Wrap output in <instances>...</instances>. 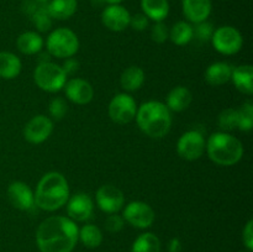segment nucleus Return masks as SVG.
Returning a JSON list of instances; mask_svg holds the SVG:
<instances>
[{"label": "nucleus", "mask_w": 253, "mask_h": 252, "mask_svg": "<svg viewBox=\"0 0 253 252\" xmlns=\"http://www.w3.org/2000/svg\"><path fill=\"white\" fill-rule=\"evenodd\" d=\"M79 229L66 216H51L40 224L36 242L41 252H72L78 241Z\"/></svg>", "instance_id": "1"}, {"label": "nucleus", "mask_w": 253, "mask_h": 252, "mask_svg": "<svg viewBox=\"0 0 253 252\" xmlns=\"http://www.w3.org/2000/svg\"><path fill=\"white\" fill-rule=\"evenodd\" d=\"M69 199V185L64 175L58 172H48L41 178L35 193V204L46 211H54L67 204Z\"/></svg>", "instance_id": "2"}, {"label": "nucleus", "mask_w": 253, "mask_h": 252, "mask_svg": "<svg viewBox=\"0 0 253 252\" xmlns=\"http://www.w3.org/2000/svg\"><path fill=\"white\" fill-rule=\"evenodd\" d=\"M136 121L143 133L152 138L165 137L170 130V110L163 103L151 100L143 103L136 113Z\"/></svg>", "instance_id": "3"}, {"label": "nucleus", "mask_w": 253, "mask_h": 252, "mask_svg": "<svg viewBox=\"0 0 253 252\" xmlns=\"http://www.w3.org/2000/svg\"><path fill=\"white\" fill-rule=\"evenodd\" d=\"M209 158L219 166H234L244 156V146L241 141L229 132L212 133L207 143Z\"/></svg>", "instance_id": "4"}, {"label": "nucleus", "mask_w": 253, "mask_h": 252, "mask_svg": "<svg viewBox=\"0 0 253 252\" xmlns=\"http://www.w3.org/2000/svg\"><path fill=\"white\" fill-rule=\"evenodd\" d=\"M49 56L57 58H69L78 52L79 40L76 32L67 27H59L52 31L46 41Z\"/></svg>", "instance_id": "5"}, {"label": "nucleus", "mask_w": 253, "mask_h": 252, "mask_svg": "<svg viewBox=\"0 0 253 252\" xmlns=\"http://www.w3.org/2000/svg\"><path fill=\"white\" fill-rule=\"evenodd\" d=\"M35 83L42 90L56 93L61 90L67 82V76L61 66L52 62H43L36 67L34 73Z\"/></svg>", "instance_id": "6"}, {"label": "nucleus", "mask_w": 253, "mask_h": 252, "mask_svg": "<svg viewBox=\"0 0 253 252\" xmlns=\"http://www.w3.org/2000/svg\"><path fill=\"white\" fill-rule=\"evenodd\" d=\"M211 42L214 48L222 54H235L241 49L244 39L237 29L232 26H221L214 30Z\"/></svg>", "instance_id": "7"}, {"label": "nucleus", "mask_w": 253, "mask_h": 252, "mask_svg": "<svg viewBox=\"0 0 253 252\" xmlns=\"http://www.w3.org/2000/svg\"><path fill=\"white\" fill-rule=\"evenodd\" d=\"M137 105L135 99L126 93H120L109 104V116L116 124H128L135 119Z\"/></svg>", "instance_id": "8"}, {"label": "nucleus", "mask_w": 253, "mask_h": 252, "mask_svg": "<svg viewBox=\"0 0 253 252\" xmlns=\"http://www.w3.org/2000/svg\"><path fill=\"white\" fill-rule=\"evenodd\" d=\"M207 148V142L202 132L190 130L183 133L177 143V152L187 161H195L200 158Z\"/></svg>", "instance_id": "9"}, {"label": "nucleus", "mask_w": 253, "mask_h": 252, "mask_svg": "<svg viewBox=\"0 0 253 252\" xmlns=\"http://www.w3.org/2000/svg\"><path fill=\"white\" fill-rule=\"evenodd\" d=\"M124 220L138 229H147L155 221V211L143 202H131L124 209Z\"/></svg>", "instance_id": "10"}, {"label": "nucleus", "mask_w": 253, "mask_h": 252, "mask_svg": "<svg viewBox=\"0 0 253 252\" xmlns=\"http://www.w3.org/2000/svg\"><path fill=\"white\" fill-rule=\"evenodd\" d=\"M53 131V123L44 115H37L32 118L24 127V137L27 142L39 145L44 142Z\"/></svg>", "instance_id": "11"}, {"label": "nucleus", "mask_w": 253, "mask_h": 252, "mask_svg": "<svg viewBox=\"0 0 253 252\" xmlns=\"http://www.w3.org/2000/svg\"><path fill=\"white\" fill-rule=\"evenodd\" d=\"M95 199L98 207L108 214H116L125 202L123 192L111 184L101 185L96 192Z\"/></svg>", "instance_id": "12"}, {"label": "nucleus", "mask_w": 253, "mask_h": 252, "mask_svg": "<svg viewBox=\"0 0 253 252\" xmlns=\"http://www.w3.org/2000/svg\"><path fill=\"white\" fill-rule=\"evenodd\" d=\"M131 15L127 9L120 4L109 5L101 12V22L110 31L120 32L130 26Z\"/></svg>", "instance_id": "13"}, {"label": "nucleus", "mask_w": 253, "mask_h": 252, "mask_svg": "<svg viewBox=\"0 0 253 252\" xmlns=\"http://www.w3.org/2000/svg\"><path fill=\"white\" fill-rule=\"evenodd\" d=\"M94 204L85 193H77L67 202V212L73 221H85L93 214Z\"/></svg>", "instance_id": "14"}, {"label": "nucleus", "mask_w": 253, "mask_h": 252, "mask_svg": "<svg viewBox=\"0 0 253 252\" xmlns=\"http://www.w3.org/2000/svg\"><path fill=\"white\" fill-rule=\"evenodd\" d=\"M66 95L72 103L85 105L90 103L94 96V89L90 83L81 78H73L64 84Z\"/></svg>", "instance_id": "15"}, {"label": "nucleus", "mask_w": 253, "mask_h": 252, "mask_svg": "<svg viewBox=\"0 0 253 252\" xmlns=\"http://www.w3.org/2000/svg\"><path fill=\"white\" fill-rule=\"evenodd\" d=\"M7 198L19 210H31L35 207V194L24 182H12L7 188Z\"/></svg>", "instance_id": "16"}, {"label": "nucleus", "mask_w": 253, "mask_h": 252, "mask_svg": "<svg viewBox=\"0 0 253 252\" xmlns=\"http://www.w3.org/2000/svg\"><path fill=\"white\" fill-rule=\"evenodd\" d=\"M183 14L193 24L207 21L211 12V0H182Z\"/></svg>", "instance_id": "17"}, {"label": "nucleus", "mask_w": 253, "mask_h": 252, "mask_svg": "<svg viewBox=\"0 0 253 252\" xmlns=\"http://www.w3.org/2000/svg\"><path fill=\"white\" fill-rule=\"evenodd\" d=\"M232 67L226 62H215L208 67L205 72V81L212 86H219L231 81Z\"/></svg>", "instance_id": "18"}, {"label": "nucleus", "mask_w": 253, "mask_h": 252, "mask_svg": "<svg viewBox=\"0 0 253 252\" xmlns=\"http://www.w3.org/2000/svg\"><path fill=\"white\" fill-rule=\"evenodd\" d=\"M231 81L237 90L246 95L253 94V68L250 64H242L232 69Z\"/></svg>", "instance_id": "19"}, {"label": "nucleus", "mask_w": 253, "mask_h": 252, "mask_svg": "<svg viewBox=\"0 0 253 252\" xmlns=\"http://www.w3.org/2000/svg\"><path fill=\"white\" fill-rule=\"evenodd\" d=\"M193 100V95L188 88L183 85H178L173 88L167 95V108L170 111H179L185 110L190 105Z\"/></svg>", "instance_id": "20"}, {"label": "nucleus", "mask_w": 253, "mask_h": 252, "mask_svg": "<svg viewBox=\"0 0 253 252\" xmlns=\"http://www.w3.org/2000/svg\"><path fill=\"white\" fill-rule=\"evenodd\" d=\"M46 6L52 19L67 20L76 14L78 2L77 0H49Z\"/></svg>", "instance_id": "21"}, {"label": "nucleus", "mask_w": 253, "mask_h": 252, "mask_svg": "<svg viewBox=\"0 0 253 252\" xmlns=\"http://www.w3.org/2000/svg\"><path fill=\"white\" fill-rule=\"evenodd\" d=\"M141 9L142 14L156 22L163 21L169 14L168 0H141Z\"/></svg>", "instance_id": "22"}, {"label": "nucleus", "mask_w": 253, "mask_h": 252, "mask_svg": "<svg viewBox=\"0 0 253 252\" xmlns=\"http://www.w3.org/2000/svg\"><path fill=\"white\" fill-rule=\"evenodd\" d=\"M21 72V61L11 52H0V78L14 79Z\"/></svg>", "instance_id": "23"}, {"label": "nucleus", "mask_w": 253, "mask_h": 252, "mask_svg": "<svg viewBox=\"0 0 253 252\" xmlns=\"http://www.w3.org/2000/svg\"><path fill=\"white\" fill-rule=\"evenodd\" d=\"M16 47L24 54H36L43 47V39L37 32L26 31L17 37Z\"/></svg>", "instance_id": "24"}, {"label": "nucleus", "mask_w": 253, "mask_h": 252, "mask_svg": "<svg viewBox=\"0 0 253 252\" xmlns=\"http://www.w3.org/2000/svg\"><path fill=\"white\" fill-rule=\"evenodd\" d=\"M145 82V72L137 66H131L123 72L120 78L121 86L127 91H135L142 86Z\"/></svg>", "instance_id": "25"}, {"label": "nucleus", "mask_w": 253, "mask_h": 252, "mask_svg": "<svg viewBox=\"0 0 253 252\" xmlns=\"http://www.w3.org/2000/svg\"><path fill=\"white\" fill-rule=\"evenodd\" d=\"M169 40L177 46H185L193 40V26L189 22L178 21L169 30Z\"/></svg>", "instance_id": "26"}, {"label": "nucleus", "mask_w": 253, "mask_h": 252, "mask_svg": "<svg viewBox=\"0 0 253 252\" xmlns=\"http://www.w3.org/2000/svg\"><path fill=\"white\" fill-rule=\"evenodd\" d=\"M160 239L152 232L140 235L132 245V252H160Z\"/></svg>", "instance_id": "27"}, {"label": "nucleus", "mask_w": 253, "mask_h": 252, "mask_svg": "<svg viewBox=\"0 0 253 252\" xmlns=\"http://www.w3.org/2000/svg\"><path fill=\"white\" fill-rule=\"evenodd\" d=\"M78 239L83 242L84 246L89 247V249H95L103 241V234H101L100 229L95 225H84L81 230H79Z\"/></svg>", "instance_id": "28"}, {"label": "nucleus", "mask_w": 253, "mask_h": 252, "mask_svg": "<svg viewBox=\"0 0 253 252\" xmlns=\"http://www.w3.org/2000/svg\"><path fill=\"white\" fill-rule=\"evenodd\" d=\"M217 123H219L220 128L224 132L236 130V128H239V113H237L236 109H225L220 113Z\"/></svg>", "instance_id": "29"}, {"label": "nucleus", "mask_w": 253, "mask_h": 252, "mask_svg": "<svg viewBox=\"0 0 253 252\" xmlns=\"http://www.w3.org/2000/svg\"><path fill=\"white\" fill-rule=\"evenodd\" d=\"M31 20L36 29L41 32H47L52 27V17L47 11L46 4H41L39 9L31 15Z\"/></svg>", "instance_id": "30"}, {"label": "nucleus", "mask_w": 253, "mask_h": 252, "mask_svg": "<svg viewBox=\"0 0 253 252\" xmlns=\"http://www.w3.org/2000/svg\"><path fill=\"white\" fill-rule=\"evenodd\" d=\"M239 113V130L250 131L253 127V104L246 101L237 110Z\"/></svg>", "instance_id": "31"}, {"label": "nucleus", "mask_w": 253, "mask_h": 252, "mask_svg": "<svg viewBox=\"0 0 253 252\" xmlns=\"http://www.w3.org/2000/svg\"><path fill=\"white\" fill-rule=\"evenodd\" d=\"M212 34H214V27L208 21L195 24V27L193 29V37L199 40L200 42H207L211 40Z\"/></svg>", "instance_id": "32"}, {"label": "nucleus", "mask_w": 253, "mask_h": 252, "mask_svg": "<svg viewBox=\"0 0 253 252\" xmlns=\"http://www.w3.org/2000/svg\"><path fill=\"white\" fill-rule=\"evenodd\" d=\"M49 114L54 120H61L64 118L68 110V105H67L66 100L62 98H53L49 103Z\"/></svg>", "instance_id": "33"}, {"label": "nucleus", "mask_w": 253, "mask_h": 252, "mask_svg": "<svg viewBox=\"0 0 253 252\" xmlns=\"http://www.w3.org/2000/svg\"><path fill=\"white\" fill-rule=\"evenodd\" d=\"M151 37L157 43H163L169 39V30L163 21L156 22L151 29Z\"/></svg>", "instance_id": "34"}, {"label": "nucleus", "mask_w": 253, "mask_h": 252, "mask_svg": "<svg viewBox=\"0 0 253 252\" xmlns=\"http://www.w3.org/2000/svg\"><path fill=\"white\" fill-rule=\"evenodd\" d=\"M105 227L109 232H119L124 227V219L116 214H111L106 217Z\"/></svg>", "instance_id": "35"}, {"label": "nucleus", "mask_w": 253, "mask_h": 252, "mask_svg": "<svg viewBox=\"0 0 253 252\" xmlns=\"http://www.w3.org/2000/svg\"><path fill=\"white\" fill-rule=\"evenodd\" d=\"M130 26L136 31H143L148 27V17L145 14H136L131 16Z\"/></svg>", "instance_id": "36"}, {"label": "nucleus", "mask_w": 253, "mask_h": 252, "mask_svg": "<svg viewBox=\"0 0 253 252\" xmlns=\"http://www.w3.org/2000/svg\"><path fill=\"white\" fill-rule=\"evenodd\" d=\"M244 242L247 249L253 250V221L250 220L244 229Z\"/></svg>", "instance_id": "37"}, {"label": "nucleus", "mask_w": 253, "mask_h": 252, "mask_svg": "<svg viewBox=\"0 0 253 252\" xmlns=\"http://www.w3.org/2000/svg\"><path fill=\"white\" fill-rule=\"evenodd\" d=\"M62 69L64 71L66 76H72V74H74V73H77V72H78L79 62L77 61V59L69 57V58H66V61H64Z\"/></svg>", "instance_id": "38"}, {"label": "nucleus", "mask_w": 253, "mask_h": 252, "mask_svg": "<svg viewBox=\"0 0 253 252\" xmlns=\"http://www.w3.org/2000/svg\"><path fill=\"white\" fill-rule=\"evenodd\" d=\"M168 251L169 252H180L182 251V244L178 239H172L168 245Z\"/></svg>", "instance_id": "39"}, {"label": "nucleus", "mask_w": 253, "mask_h": 252, "mask_svg": "<svg viewBox=\"0 0 253 252\" xmlns=\"http://www.w3.org/2000/svg\"><path fill=\"white\" fill-rule=\"evenodd\" d=\"M105 2H108L109 5H116V4H120V2H123L124 0H104Z\"/></svg>", "instance_id": "40"}, {"label": "nucleus", "mask_w": 253, "mask_h": 252, "mask_svg": "<svg viewBox=\"0 0 253 252\" xmlns=\"http://www.w3.org/2000/svg\"><path fill=\"white\" fill-rule=\"evenodd\" d=\"M36 1L41 2V4H46V2H48V1H49V0H36Z\"/></svg>", "instance_id": "41"}]
</instances>
